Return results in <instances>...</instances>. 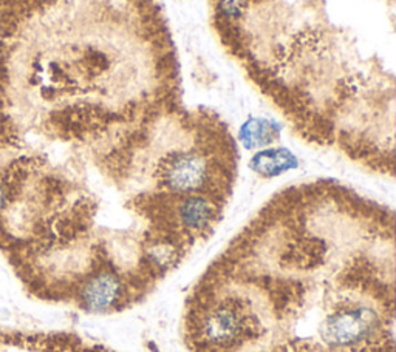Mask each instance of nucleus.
Wrapping results in <instances>:
<instances>
[{
  "label": "nucleus",
  "instance_id": "7ed1b4c3",
  "mask_svg": "<svg viewBox=\"0 0 396 352\" xmlns=\"http://www.w3.org/2000/svg\"><path fill=\"white\" fill-rule=\"evenodd\" d=\"M211 181V162L198 152H178L161 165V184L178 197L203 190Z\"/></svg>",
  "mask_w": 396,
  "mask_h": 352
},
{
  "label": "nucleus",
  "instance_id": "f03ea898",
  "mask_svg": "<svg viewBox=\"0 0 396 352\" xmlns=\"http://www.w3.org/2000/svg\"><path fill=\"white\" fill-rule=\"evenodd\" d=\"M249 325L242 303H215L198 319V339L214 348H228L248 334Z\"/></svg>",
  "mask_w": 396,
  "mask_h": 352
},
{
  "label": "nucleus",
  "instance_id": "f257e3e1",
  "mask_svg": "<svg viewBox=\"0 0 396 352\" xmlns=\"http://www.w3.org/2000/svg\"><path fill=\"white\" fill-rule=\"evenodd\" d=\"M384 328L376 309L365 303L341 305L322 321L321 335L333 348H355L370 342Z\"/></svg>",
  "mask_w": 396,
  "mask_h": 352
},
{
  "label": "nucleus",
  "instance_id": "20e7f679",
  "mask_svg": "<svg viewBox=\"0 0 396 352\" xmlns=\"http://www.w3.org/2000/svg\"><path fill=\"white\" fill-rule=\"evenodd\" d=\"M124 297V282L117 272L104 269L84 283L79 298L84 309L93 314L109 312Z\"/></svg>",
  "mask_w": 396,
  "mask_h": 352
},
{
  "label": "nucleus",
  "instance_id": "0eeeda50",
  "mask_svg": "<svg viewBox=\"0 0 396 352\" xmlns=\"http://www.w3.org/2000/svg\"><path fill=\"white\" fill-rule=\"evenodd\" d=\"M280 136V125L274 121L265 118H249L243 122L239 132V139L244 148L261 150L274 144Z\"/></svg>",
  "mask_w": 396,
  "mask_h": 352
},
{
  "label": "nucleus",
  "instance_id": "423d86ee",
  "mask_svg": "<svg viewBox=\"0 0 396 352\" xmlns=\"http://www.w3.org/2000/svg\"><path fill=\"white\" fill-rule=\"evenodd\" d=\"M249 167L262 178H276L299 167L298 156L285 147H265L251 158Z\"/></svg>",
  "mask_w": 396,
  "mask_h": 352
},
{
  "label": "nucleus",
  "instance_id": "39448f33",
  "mask_svg": "<svg viewBox=\"0 0 396 352\" xmlns=\"http://www.w3.org/2000/svg\"><path fill=\"white\" fill-rule=\"evenodd\" d=\"M217 217V206L201 193L184 195L175 206V220L179 229L192 236L210 231Z\"/></svg>",
  "mask_w": 396,
  "mask_h": 352
},
{
  "label": "nucleus",
  "instance_id": "6e6552de",
  "mask_svg": "<svg viewBox=\"0 0 396 352\" xmlns=\"http://www.w3.org/2000/svg\"><path fill=\"white\" fill-rule=\"evenodd\" d=\"M5 203H6V192L2 185H0V209L5 206Z\"/></svg>",
  "mask_w": 396,
  "mask_h": 352
}]
</instances>
